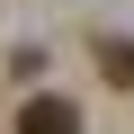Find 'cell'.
<instances>
[{"mask_svg":"<svg viewBox=\"0 0 134 134\" xmlns=\"http://www.w3.org/2000/svg\"><path fill=\"white\" fill-rule=\"evenodd\" d=\"M9 134H81V107H72V98H54V90H27V107H18Z\"/></svg>","mask_w":134,"mask_h":134,"instance_id":"obj_1","label":"cell"},{"mask_svg":"<svg viewBox=\"0 0 134 134\" xmlns=\"http://www.w3.org/2000/svg\"><path fill=\"white\" fill-rule=\"evenodd\" d=\"M90 54H98V72H107V90H134V36H90Z\"/></svg>","mask_w":134,"mask_h":134,"instance_id":"obj_2","label":"cell"}]
</instances>
